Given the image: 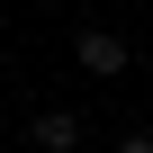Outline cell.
I'll return each mask as SVG.
<instances>
[{"label": "cell", "mask_w": 153, "mask_h": 153, "mask_svg": "<svg viewBox=\"0 0 153 153\" xmlns=\"http://www.w3.org/2000/svg\"><path fill=\"white\" fill-rule=\"evenodd\" d=\"M72 54H81L90 81H117V72H126V36H117V27H81V45H72Z\"/></svg>", "instance_id": "2"}, {"label": "cell", "mask_w": 153, "mask_h": 153, "mask_svg": "<svg viewBox=\"0 0 153 153\" xmlns=\"http://www.w3.org/2000/svg\"><path fill=\"white\" fill-rule=\"evenodd\" d=\"M27 144L36 153H81V108H36L27 117Z\"/></svg>", "instance_id": "1"}, {"label": "cell", "mask_w": 153, "mask_h": 153, "mask_svg": "<svg viewBox=\"0 0 153 153\" xmlns=\"http://www.w3.org/2000/svg\"><path fill=\"white\" fill-rule=\"evenodd\" d=\"M117 153H153V135H117Z\"/></svg>", "instance_id": "3"}]
</instances>
